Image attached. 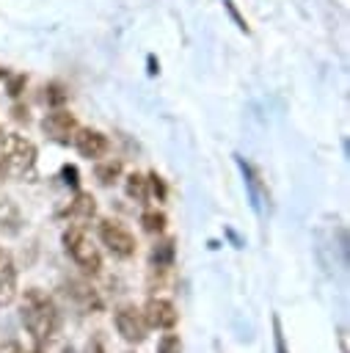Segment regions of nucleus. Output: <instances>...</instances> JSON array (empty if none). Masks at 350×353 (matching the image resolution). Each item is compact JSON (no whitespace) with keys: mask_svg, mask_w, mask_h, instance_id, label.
I'll list each match as a JSON object with an SVG mask.
<instances>
[{"mask_svg":"<svg viewBox=\"0 0 350 353\" xmlns=\"http://www.w3.org/2000/svg\"><path fill=\"white\" fill-rule=\"evenodd\" d=\"M99 240H102V245H105L113 256H119V259L135 256V248H138L135 234H132L124 223H119V221H113V218H102V221H99Z\"/></svg>","mask_w":350,"mask_h":353,"instance_id":"7ed1b4c3","label":"nucleus"},{"mask_svg":"<svg viewBox=\"0 0 350 353\" xmlns=\"http://www.w3.org/2000/svg\"><path fill=\"white\" fill-rule=\"evenodd\" d=\"M121 171H124L121 160H102V163H96L94 176H96L102 185H113V182L121 176Z\"/></svg>","mask_w":350,"mask_h":353,"instance_id":"2eb2a0df","label":"nucleus"},{"mask_svg":"<svg viewBox=\"0 0 350 353\" xmlns=\"http://www.w3.org/2000/svg\"><path fill=\"white\" fill-rule=\"evenodd\" d=\"M0 77H8V72H6V69H0Z\"/></svg>","mask_w":350,"mask_h":353,"instance_id":"c85d7f7f","label":"nucleus"},{"mask_svg":"<svg viewBox=\"0 0 350 353\" xmlns=\"http://www.w3.org/2000/svg\"><path fill=\"white\" fill-rule=\"evenodd\" d=\"M113 323H116V331L121 334L124 342H132V345H141L146 339V320H143V312L135 306V303H124L116 309L113 314Z\"/></svg>","mask_w":350,"mask_h":353,"instance_id":"39448f33","label":"nucleus"},{"mask_svg":"<svg viewBox=\"0 0 350 353\" xmlns=\"http://www.w3.org/2000/svg\"><path fill=\"white\" fill-rule=\"evenodd\" d=\"M85 353H107V350H105L102 339H99V336H94V339H88V345H85Z\"/></svg>","mask_w":350,"mask_h":353,"instance_id":"b1692460","label":"nucleus"},{"mask_svg":"<svg viewBox=\"0 0 350 353\" xmlns=\"http://www.w3.org/2000/svg\"><path fill=\"white\" fill-rule=\"evenodd\" d=\"M141 223H143V229H146L149 234H163L168 218H165V212H160V210H146V212L141 215Z\"/></svg>","mask_w":350,"mask_h":353,"instance_id":"dca6fc26","label":"nucleus"},{"mask_svg":"<svg viewBox=\"0 0 350 353\" xmlns=\"http://www.w3.org/2000/svg\"><path fill=\"white\" fill-rule=\"evenodd\" d=\"M223 6H226V11H229V14H231V19H234V22H237V28H240V30H245V33H248V25H245V19H243V17H240V11H237V8H234V3H231V0H223Z\"/></svg>","mask_w":350,"mask_h":353,"instance_id":"5701e85b","label":"nucleus"},{"mask_svg":"<svg viewBox=\"0 0 350 353\" xmlns=\"http://www.w3.org/2000/svg\"><path fill=\"white\" fill-rule=\"evenodd\" d=\"M0 353H25V347H22L19 342H14V339H11V342H6V345L0 347Z\"/></svg>","mask_w":350,"mask_h":353,"instance_id":"393cba45","label":"nucleus"},{"mask_svg":"<svg viewBox=\"0 0 350 353\" xmlns=\"http://www.w3.org/2000/svg\"><path fill=\"white\" fill-rule=\"evenodd\" d=\"M25 83H28V77H25V74H14V77L8 80V97H19V94H22V88H25Z\"/></svg>","mask_w":350,"mask_h":353,"instance_id":"412c9836","label":"nucleus"},{"mask_svg":"<svg viewBox=\"0 0 350 353\" xmlns=\"http://www.w3.org/2000/svg\"><path fill=\"white\" fill-rule=\"evenodd\" d=\"M63 292H66V298H69L80 312H85V314H96V312L105 309L99 292H96L88 281H83V279H69V281H63Z\"/></svg>","mask_w":350,"mask_h":353,"instance_id":"423d86ee","label":"nucleus"},{"mask_svg":"<svg viewBox=\"0 0 350 353\" xmlns=\"http://www.w3.org/2000/svg\"><path fill=\"white\" fill-rule=\"evenodd\" d=\"M146 182H149V193H152L157 201H165V199H168V185H165V179H163L157 171H152V174L146 176Z\"/></svg>","mask_w":350,"mask_h":353,"instance_id":"a211bd4d","label":"nucleus"},{"mask_svg":"<svg viewBox=\"0 0 350 353\" xmlns=\"http://www.w3.org/2000/svg\"><path fill=\"white\" fill-rule=\"evenodd\" d=\"M63 248L72 256V262L77 268H83V273L96 276L102 270V254L94 245V240L88 237V232L80 223H69V229H63Z\"/></svg>","mask_w":350,"mask_h":353,"instance_id":"f03ea898","label":"nucleus"},{"mask_svg":"<svg viewBox=\"0 0 350 353\" xmlns=\"http://www.w3.org/2000/svg\"><path fill=\"white\" fill-rule=\"evenodd\" d=\"M77 119H74V113H69L66 108H55L52 113H47L44 116V121H41V130H44V135H50L52 141H58V143H69L72 141V135L77 132Z\"/></svg>","mask_w":350,"mask_h":353,"instance_id":"6e6552de","label":"nucleus"},{"mask_svg":"<svg viewBox=\"0 0 350 353\" xmlns=\"http://www.w3.org/2000/svg\"><path fill=\"white\" fill-rule=\"evenodd\" d=\"M0 138H3V130H0Z\"/></svg>","mask_w":350,"mask_h":353,"instance_id":"7c9ffc66","label":"nucleus"},{"mask_svg":"<svg viewBox=\"0 0 350 353\" xmlns=\"http://www.w3.org/2000/svg\"><path fill=\"white\" fill-rule=\"evenodd\" d=\"M143 312V320H146V325L149 328H163V331H171L174 325H176V320H179V312H176V306H174V301H168V298H149L146 301V306L141 309Z\"/></svg>","mask_w":350,"mask_h":353,"instance_id":"0eeeda50","label":"nucleus"},{"mask_svg":"<svg viewBox=\"0 0 350 353\" xmlns=\"http://www.w3.org/2000/svg\"><path fill=\"white\" fill-rule=\"evenodd\" d=\"M0 149H3V154L8 160V168L14 174L22 176V174H30L33 171V165H36V143L33 141H28L25 135L11 132V135H3Z\"/></svg>","mask_w":350,"mask_h":353,"instance_id":"20e7f679","label":"nucleus"},{"mask_svg":"<svg viewBox=\"0 0 350 353\" xmlns=\"http://www.w3.org/2000/svg\"><path fill=\"white\" fill-rule=\"evenodd\" d=\"M72 143H74V149L80 152V157H88V160H99V157H105L107 154V138L99 132V130H80L77 127V132L72 135Z\"/></svg>","mask_w":350,"mask_h":353,"instance_id":"1a4fd4ad","label":"nucleus"},{"mask_svg":"<svg viewBox=\"0 0 350 353\" xmlns=\"http://www.w3.org/2000/svg\"><path fill=\"white\" fill-rule=\"evenodd\" d=\"M17 298V268L11 254L0 245V306H8Z\"/></svg>","mask_w":350,"mask_h":353,"instance_id":"9b49d317","label":"nucleus"},{"mask_svg":"<svg viewBox=\"0 0 350 353\" xmlns=\"http://www.w3.org/2000/svg\"><path fill=\"white\" fill-rule=\"evenodd\" d=\"M66 99H69V91H66L61 83H50V85H44V102H47L50 108H61Z\"/></svg>","mask_w":350,"mask_h":353,"instance_id":"f3484780","label":"nucleus"},{"mask_svg":"<svg viewBox=\"0 0 350 353\" xmlns=\"http://www.w3.org/2000/svg\"><path fill=\"white\" fill-rule=\"evenodd\" d=\"M6 171H8V160H6V154L0 149V176H6Z\"/></svg>","mask_w":350,"mask_h":353,"instance_id":"bb28decb","label":"nucleus"},{"mask_svg":"<svg viewBox=\"0 0 350 353\" xmlns=\"http://www.w3.org/2000/svg\"><path fill=\"white\" fill-rule=\"evenodd\" d=\"M157 353H182V339H179V334H163L160 339H157Z\"/></svg>","mask_w":350,"mask_h":353,"instance_id":"6ab92c4d","label":"nucleus"},{"mask_svg":"<svg viewBox=\"0 0 350 353\" xmlns=\"http://www.w3.org/2000/svg\"><path fill=\"white\" fill-rule=\"evenodd\" d=\"M273 339H276V353H289L284 345V328H281L278 314H273Z\"/></svg>","mask_w":350,"mask_h":353,"instance_id":"aec40b11","label":"nucleus"},{"mask_svg":"<svg viewBox=\"0 0 350 353\" xmlns=\"http://www.w3.org/2000/svg\"><path fill=\"white\" fill-rule=\"evenodd\" d=\"M63 215L77 218V221H91V218L96 215V201H94V196L85 193V190H77V196L72 199V204L66 207Z\"/></svg>","mask_w":350,"mask_h":353,"instance_id":"ddd939ff","label":"nucleus"},{"mask_svg":"<svg viewBox=\"0 0 350 353\" xmlns=\"http://www.w3.org/2000/svg\"><path fill=\"white\" fill-rule=\"evenodd\" d=\"M234 160H237V165H240V171H243V179H245V188H248L251 207H254L256 212H262L265 201H270V193H267V188H265V182H262V176H259V171H256L248 160H243L240 154H234Z\"/></svg>","mask_w":350,"mask_h":353,"instance_id":"9d476101","label":"nucleus"},{"mask_svg":"<svg viewBox=\"0 0 350 353\" xmlns=\"http://www.w3.org/2000/svg\"><path fill=\"white\" fill-rule=\"evenodd\" d=\"M174 262H176V240H174V237H165V240H160V243L152 248V254H149V268H152V270H171Z\"/></svg>","mask_w":350,"mask_h":353,"instance_id":"f8f14e48","label":"nucleus"},{"mask_svg":"<svg viewBox=\"0 0 350 353\" xmlns=\"http://www.w3.org/2000/svg\"><path fill=\"white\" fill-rule=\"evenodd\" d=\"M19 317H22L25 328L30 331V336L36 342H50L61 331V312H58L55 301L39 287H28L25 290L22 306H19Z\"/></svg>","mask_w":350,"mask_h":353,"instance_id":"f257e3e1","label":"nucleus"},{"mask_svg":"<svg viewBox=\"0 0 350 353\" xmlns=\"http://www.w3.org/2000/svg\"><path fill=\"white\" fill-rule=\"evenodd\" d=\"M160 69H157V63H154V55H149V74H157Z\"/></svg>","mask_w":350,"mask_h":353,"instance_id":"cd10ccee","label":"nucleus"},{"mask_svg":"<svg viewBox=\"0 0 350 353\" xmlns=\"http://www.w3.org/2000/svg\"><path fill=\"white\" fill-rule=\"evenodd\" d=\"M11 113H14V119H17V121H28V119H30V116H28V108H22V105H14V110H11Z\"/></svg>","mask_w":350,"mask_h":353,"instance_id":"a878e982","label":"nucleus"},{"mask_svg":"<svg viewBox=\"0 0 350 353\" xmlns=\"http://www.w3.org/2000/svg\"><path fill=\"white\" fill-rule=\"evenodd\" d=\"M33 353H44V350H39V347H36V350H33Z\"/></svg>","mask_w":350,"mask_h":353,"instance_id":"c756f323","label":"nucleus"},{"mask_svg":"<svg viewBox=\"0 0 350 353\" xmlns=\"http://www.w3.org/2000/svg\"><path fill=\"white\" fill-rule=\"evenodd\" d=\"M61 176H63L66 185H72V188L77 190V185H80V179H77V176H80V174H77V165H63V168H61Z\"/></svg>","mask_w":350,"mask_h":353,"instance_id":"4be33fe9","label":"nucleus"},{"mask_svg":"<svg viewBox=\"0 0 350 353\" xmlns=\"http://www.w3.org/2000/svg\"><path fill=\"white\" fill-rule=\"evenodd\" d=\"M124 190H127V196H130L132 201H138V204H146V201H149V182H146L143 174H130Z\"/></svg>","mask_w":350,"mask_h":353,"instance_id":"4468645a","label":"nucleus"}]
</instances>
